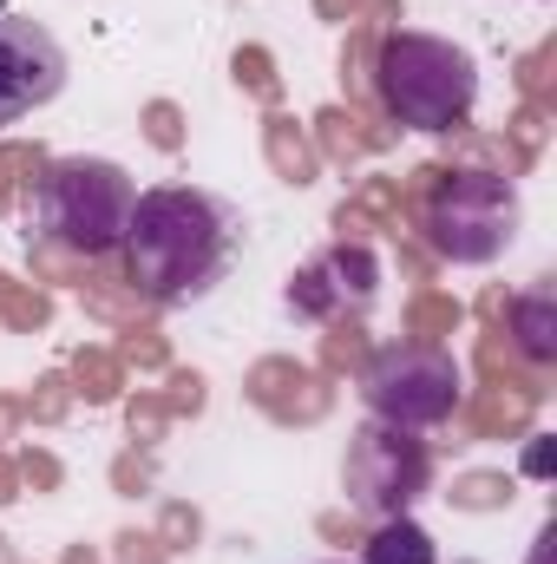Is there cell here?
<instances>
[{
  "label": "cell",
  "instance_id": "obj_5",
  "mask_svg": "<svg viewBox=\"0 0 557 564\" xmlns=\"http://www.w3.org/2000/svg\"><path fill=\"white\" fill-rule=\"evenodd\" d=\"M361 401L381 426H439L459 408V368L439 348H381L361 368Z\"/></svg>",
  "mask_w": 557,
  "mask_h": 564
},
{
  "label": "cell",
  "instance_id": "obj_2",
  "mask_svg": "<svg viewBox=\"0 0 557 564\" xmlns=\"http://www.w3.org/2000/svg\"><path fill=\"white\" fill-rule=\"evenodd\" d=\"M132 204H139V184L125 164L59 158L33 184V230H40V243H53L66 257H112V250H125Z\"/></svg>",
  "mask_w": 557,
  "mask_h": 564
},
{
  "label": "cell",
  "instance_id": "obj_4",
  "mask_svg": "<svg viewBox=\"0 0 557 564\" xmlns=\"http://www.w3.org/2000/svg\"><path fill=\"white\" fill-rule=\"evenodd\" d=\"M419 230L446 263H499L518 237V191L499 171H446L419 204Z\"/></svg>",
  "mask_w": 557,
  "mask_h": 564
},
{
  "label": "cell",
  "instance_id": "obj_3",
  "mask_svg": "<svg viewBox=\"0 0 557 564\" xmlns=\"http://www.w3.org/2000/svg\"><path fill=\"white\" fill-rule=\"evenodd\" d=\"M374 93L394 126L407 132H452L472 119L479 99V66L466 46L439 33H387L374 59Z\"/></svg>",
  "mask_w": 557,
  "mask_h": 564
},
{
  "label": "cell",
  "instance_id": "obj_7",
  "mask_svg": "<svg viewBox=\"0 0 557 564\" xmlns=\"http://www.w3.org/2000/svg\"><path fill=\"white\" fill-rule=\"evenodd\" d=\"M59 86H66L59 40L26 13H0V126H20L26 112L53 106Z\"/></svg>",
  "mask_w": 557,
  "mask_h": 564
},
{
  "label": "cell",
  "instance_id": "obj_9",
  "mask_svg": "<svg viewBox=\"0 0 557 564\" xmlns=\"http://www.w3.org/2000/svg\"><path fill=\"white\" fill-rule=\"evenodd\" d=\"M512 335L532 361H557V295L551 289H532L512 302Z\"/></svg>",
  "mask_w": 557,
  "mask_h": 564
},
{
  "label": "cell",
  "instance_id": "obj_6",
  "mask_svg": "<svg viewBox=\"0 0 557 564\" xmlns=\"http://www.w3.org/2000/svg\"><path fill=\"white\" fill-rule=\"evenodd\" d=\"M341 479H348V499H354L361 512H374V519H401L419 492H426L433 459H426V446H419L407 426L368 421L354 440H348V466H341Z\"/></svg>",
  "mask_w": 557,
  "mask_h": 564
},
{
  "label": "cell",
  "instance_id": "obj_1",
  "mask_svg": "<svg viewBox=\"0 0 557 564\" xmlns=\"http://www.w3.org/2000/svg\"><path fill=\"white\" fill-rule=\"evenodd\" d=\"M237 237H243V224L223 197L190 191V184H157V191H139V204H132L125 263H132L144 302L177 308L223 282Z\"/></svg>",
  "mask_w": 557,
  "mask_h": 564
},
{
  "label": "cell",
  "instance_id": "obj_8",
  "mask_svg": "<svg viewBox=\"0 0 557 564\" xmlns=\"http://www.w3.org/2000/svg\"><path fill=\"white\" fill-rule=\"evenodd\" d=\"M361 564H439V545L426 539V525L401 512V519H381V532L361 545Z\"/></svg>",
  "mask_w": 557,
  "mask_h": 564
}]
</instances>
